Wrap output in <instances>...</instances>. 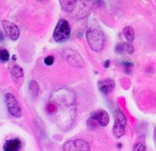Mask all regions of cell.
Wrapping results in <instances>:
<instances>
[{
    "instance_id": "obj_6",
    "label": "cell",
    "mask_w": 156,
    "mask_h": 151,
    "mask_svg": "<svg viewBox=\"0 0 156 151\" xmlns=\"http://www.w3.org/2000/svg\"><path fill=\"white\" fill-rule=\"evenodd\" d=\"M64 56L66 58L67 62L70 65H72V67L78 69H81L84 67V60L77 52L73 51L72 49H67L64 52Z\"/></svg>"
},
{
    "instance_id": "obj_14",
    "label": "cell",
    "mask_w": 156,
    "mask_h": 151,
    "mask_svg": "<svg viewBox=\"0 0 156 151\" xmlns=\"http://www.w3.org/2000/svg\"><path fill=\"white\" fill-rule=\"evenodd\" d=\"M10 58V54H9V52L5 49H2L0 48V60L3 61V62H5V61H8Z\"/></svg>"
},
{
    "instance_id": "obj_18",
    "label": "cell",
    "mask_w": 156,
    "mask_h": 151,
    "mask_svg": "<svg viewBox=\"0 0 156 151\" xmlns=\"http://www.w3.org/2000/svg\"><path fill=\"white\" fill-rule=\"evenodd\" d=\"M54 60H55V58L53 57V56H48V57H46V58L44 59V62H45V64L46 65H48V66H50V65H52L53 63H54Z\"/></svg>"
},
{
    "instance_id": "obj_7",
    "label": "cell",
    "mask_w": 156,
    "mask_h": 151,
    "mask_svg": "<svg viewBox=\"0 0 156 151\" xmlns=\"http://www.w3.org/2000/svg\"><path fill=\"white\" fill-rule=\"evenodd\" d=\"M2 25L5 29V32L12 40L16 41L19 38L20 30H19V28L15 24L9 22V21L4 20V21H2Z\"/></svg>"
},
{
    "instance_id": "obj_12",
    "label": "cell",
    "mask_w": 156,
    "mask_h": 151,
    "mask_svg": "<svg viewBox=\"0 0 156 151\" xmlns=\"http://www.w3.org/2000/svg\"><path fill=\"white\" fill-rule=\"evenodd\" d=\"M11 74L15 78H21L23 77V70L19 65L13 64L11 67Z\"/></svg>"
},
{
    "instance_id": "obj_4",
    "label": "cell",
    "mask_w": 156,
    "mask_h": 151,
    "mask_svg": "<svg viewBox=\"0 0 156 151\" xmlns=\"http://www.w3.org/2000/svg\"><path fill=\"white\" fill-rule=\"evenodd\" d=\"M63 151H90V146L82 139H70L63 144Z\"/></svg>"
},
{
    "instance_id": "obj_2",
    "label": "cell",
    "mask_w": 156,
    "mask_h": 151,
    "mask_svg": "<svg viewBox=\"0 0 156 151\" xmlns=\"http://www.w3.org/2000/svg\"><path fill=\"white\" fill-rule=\"evenodd\" d=\"M71 35V27L66 20H60L54 30V39L58 43H63L69 39Z\"/></svg>"
},
{
    "instance_id": "obj_3",
    "label": "cell",
    "mask_w": 156,
    "mask_h": 151,
    "mask_svg": "<svg viewBox=\"0 0 156 151\" xmlns=\"http://www.w3.org/2000/svg\"><path fill=\"white\" fill-rule=\"evenodd\" d=\"M126 124H127V118L125 115L120 110H117L115 112V122L112 128V132L115 138L120 139L125 134Z\"/></svg>"
},
{
    "instance_id": "obj_19",
    "label": "cell",
    "mask_w": 156,
    "mask_h": 151,
    "mask_svg": "<svg viewBox=\"0 0 156 151\" xmlns=\"http://www.w3.org/2000/svg\"><path fill=\"white\" fill-rule=\"evenodd\" d=\"M127 53L129 54H131V53H134V46H133L131 44H129V43L127 44Z\"/></svg>"
},
{
    "instance_id": "obj_5",
    "label": "cell",
    "mask_w": 156,
    "mask_h": 151,
    "mask_svg": "<svg viewBox=\"0 0 156 151\" xmlns=\"http://www.w3.org/2000/svg\"><path fill=\"white\" fill-rule=\"evenodd\" d=\"M5 103L7 106V109L9 113L14 117H21L22 116V109L18 103L16 98L12 95V93H6L5 95Z\"/></svg>"
},
{
    "instance_id": "obj_11",
    "label": "cell",
    "mask_w": 156,
    "mask_h": 151,
    "mask_svg": "<svg viewBox=\"0 0 156 151\" xmlns=\"http://www.w3.org/2000/svg\"><path fill=\"white\" fill-rule=\"evenodd\" d=\"M123 35L125 36L126 40L131 44L133 41H134V38H135V33H134V30H133L132 28L130 27H126L124 29H123Z\"/></svg>"
},
{
    "instance_id": "obj_10",
    "label": "cell",
    "mask_w": 156,
    "mask_h": 151,
    "mask_svg": "<svg viewBox=\"0 0 156 151\" xmlns=\"http://www.w3.org/2000/svg\"><path fill=\"white\" fill-rule=\"evenodd\" d=\"M22 148V141L18 138L9 139L4 145V151H20Z\"/></svg>"
},
{
    "instance_id": "obj_17",
    "label": "cell",
    "mask_w": 156,
    "mask_h": 151,
    "mask_svg": "<svg viewBox=\"0 0 156 151\" xmlns=\"http://www.w3.org/2000/svg\"><path fill=\"white\" fill-rule=\"evenodd\" d=\"M133 151H145V146L144 143L142 142H138L136 143L134 148H133Z\"/></svg>"
},
{
    "instance_id": "obj_16",
    "label": "cell",
    "mask_w": 156,
    "mask_h": 151,
    "mask_svg": "<svg viewBox=\"0 0 156 151\" xmlns=\"http://www.w3.org/2000/svg\"><path fill=\"white\" fill-rule=\"evenodd\" d=\"M30 90L31 93H37L38 92V85L35 81H31L30 83Z\"/></svg>"
},
{
    "instance_id": "obj_15",
    "label": "cell",
    "mask_w": 156,
    "mask_h": 151,
    "mask_svg": "<svg viewBox=\"0 0 156 151\" xmlns=\"http://www.w3.org/2000/svg\"><path fill=\"white\" fill-rule=\"evenodd\" d=\"M115 52L120 54H122L125 52H127V44H118L115 47Z\"/></svg>"
},
{
    "instance_id": "obj_1",
    "label": "cell",
    "mask_w": 156,
    "mask_h": 151,
    "mask_svg": "<svg viewBox=\"0 0 156 151\" xmlns=\"http://www.w3.org/2000/svg\"><path fill=\"white\" fill-rule=\"evenodd\" d=\"M87 39L90 48L95 52H100L105 46V35L98 29H89L87 31Z\"/></svg>"
},
{
    "instance_id": "obj_20",
    "label": "cell",
    "mask_w": 156,
    "mask_h": 151,
    "mask_svg": "<svg viewBox=\"0 0 156 151\" xmlns=\"http://www.w3.org/2000/svg\"><path fill=\"white\" fill-rule=\"evenodd\" d=\"M109 66H110V60H105V68H108Z\"/></svg>"
},
{
    "instance_id": "obj_9",
    "label": "cell",
    "mask_w": 156,
    "mask_h": 151,
    "mask_svg": "<svg viewBox=\"0 0 156 151\" xmlns=\"http://www.w3.org/2000/svg\"><path fill=\"white\" fill-rule=\"evenodd\" d=\"M91 117L95 119L97 124H99L101 126H107L110 121L108 113L105 110H98L92 114Z\"/></svg>"
},
{
    "instance_id": "obj_13",
    "label": "cell",
    "mask_w": 156,
    "mask_h": 151,
    "mask_svg": "<svg viewBox=\"0 0 156 151\" xmlns=\"http://www.w3.org/2000/svg\"><path fill=\"white\" fill-rule=\"evenodd\" d=\"M76 1H60L62 7L66 12H72L76 6Z\"/></svg>"
},
{
    "instance_id": "obj_8",
    "label": "cell",
    "mask_w": 156,
    "mask_h": 151,
    "mask_svg": "<svg viewBox=\"0 0 156 151\" xmlns=\"http://www.w3.org/2000/svg\"><path fill=\"white\" fill-rule=\"evenodd\" d=\"M97 85H98V89H99V91L101 93L107 95V94L111 93L113 91V89L115 87V83L112 79L108 78V79L99 81Z\"/></svg>"
}]
</instances>
